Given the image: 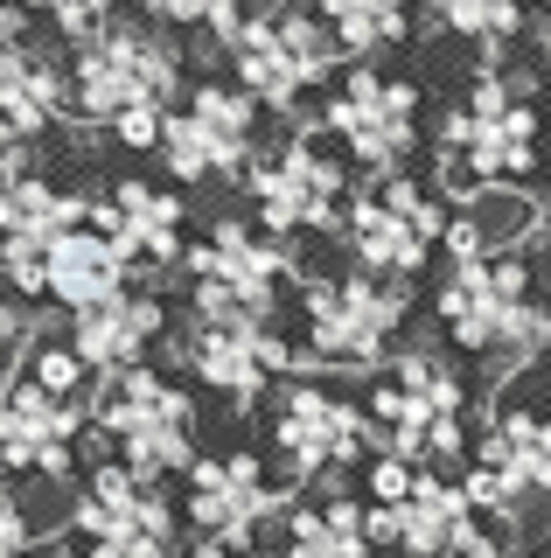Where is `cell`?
I'll return each instance as SVG.
<instances>
[{
  "label": "cell",
  "instance_id": "6da1fadb",
  "mask_svg": "<svg viewBox=\"0 0 551 558\" xmlns=\"http://www.w3.org/2000/svg\"><path fill=\"white\" fill-rule=\"evenodd\" d=\"M440 328L481 363H530L551 349V307L538 301V266L524 252L510 258H475L440 279Z\"/></svg>",
  "mask_w": 551,
  "mask_h": 558
},
{
  "label": "cell",
  "instance_id": "7a4b0ae2",
  "mask_svg": "<svg viewBox=\"0 0 551 558\" xmlns=\"http://www.w3.org/2000/svg\"><path fill=\"white\" fill-rule=\"evenodd\" d=\"M440 154L454 196L461 189H524L544 168V119L524 98V84H510V70H481L475 92L446 112Z\"/></svg>",
  "mask_w": 551,
  "mask_h": 558
},
{
  "label": "cell",
  "instance_id": "3957f363",
  "mask_svg": "<svg viewBox=\"0 0 551 558\" xmlns=\"http://www.w3.org/2000/svg\"><path fill=\"white\" fill-rule=\"evenodd\" d=\"M91 440L119 453V468H133L140 482L161 488L168 475L196 468V405L182 384H168L161 371H126L106 377L91 398Z\"/></svg>",
  "mask_w": 551,
  "mask_h": 558
},
{
  "label": "cell",
  "instance_id": "277c9868",
  "mask_svg": "<svg viewBox=\"0 0 551 558\" xmlns=\"http://www.w3.org/2000/svg\"><path fill=\"white\" fill-rule=\"evenodd\" d=\"M182 98V49L147 22H112L71 63V112L91 126H119L133 112H175Z\"/></svg>",
  "mask_w": 551,
  "mask_h": 558
},
{
  "label": "cell",
  "instance_id": "5b68a950",
  "mask_svg": "<svg viewBox=\"0 0 551 558\" xmlns=\"http://www.w3.org/2000/svg\"><path fill=\"white\" fill-rule=\"evenodd\" d=\"M461 412H468V384L440 349H405L399 371L370 391V418L391 440L384 453H399L412 468H433V475H446V461H461V447H468Z\"/></svg>",
  "mask_w": 551,
  "mask_h": 558
},
{
  "label": "cell",
  "instance_id": "8992f818",
  "mask_svg": "<svg viewBox=\"0 0 551 558\" xmlns=\"http://www.w3.org/2000/svg\"><path fill=\"white\" fill-rule=\"evenodd\" d=\"M223 57H231V84H245L258 105L286 112V105H301L315 84H329V70L350 57V49L335 43V28L321 22L315 8H266L223 43Z\"/></svg>",
  "mask_w": 551,
  "mask_h": 558
},
{
  "label": "cell",
  "instance_id": "52a82bcc",
  "mask_svg": "<svg viewBox=\"0 0 551 558\" xmlns=\"http://www.w3.org/2000/svg\"><path fill=\"white\" fill-rule=\"evenodd\" d=\"M405 279L377 272H342V279H307L301 287V322H307V356L329 371H370L405 328Z\"/></svg>",
  "mask_w": 551,
  "mask_h": 558
},
{
  "label": "cell",
  "instance_id": "ba28073f",
  "mask_svg": "<svg viewBox=\"0 0 551 558\" xmlns=\"http://www.w3.org/2000/svg\"><path fill=\"white\" fill-rule=\"evenodd\" d=\"M188 279H196V322H223V314H252V322H272L286 279H294V252L280 238L252 231V223L223 217L210 223V238L188 244Z\"/></svg>",
  "mask_w": 551,
  "mask_h": 558
},
{
  "label": "cell",
  "instance_id": "9c48e42d",
  "mask_svg": "<svg viewBox=\"0 0 551 558\" xmlns=\"http://www.w3.org/2000/svg\"><path fill=\"white\" fill-rule=\"evenodd\" d=\"M446 217H454V203H440L426 182H412V174H384V182L356 189L342 238H350L356 272L412 279L426 258H433V244H446Z\"/></svg>",
  "mask_w": 551,
  "mask_h": 558
},
{
  "label": "cell",
  "instance_id": "30bf717a",
  "mask_svg": "<svg viewBox=\"0 0 551 558\" xmlns=\"http://www.w3.org/2000/svg\"><path fill=\"white\" fill-rule=\"evenodd\" d=\"M350 174L329 147H321V126L294 133L272 161L252 168V209H258V231L266 238H301V231H342L350 223Z\"/></svg>",
  "mask_w": 551,
  "mask_h": 558
},
{
  "label": "cell",
  "instance_id": "8fae6325",
  "mask_svg": "<svg viewBox=\"0 0 551 558\" xmlns=\"http://www.w3.org/2000/svg\"><path fill=\"white\" fill-rule=\"evenodd\" d=\"M71 531L91 558H175V502L133 468L98 461L71 502Z\"/></svg>",
  "mask_w": 551,
  "mask_h": 558
},
{
  "label": "cell",
  "instance_id": "7c38bea8",
  "mask_svg": "<svg viewBox=\"0 0 551 558\" xmlns=\"http://www.w3.org/2000/svg\"><path fill=\"white\" fill-rule=\"evenodd\" d=\"M329 133L342 140V154H350L370 182L405 174V154L419 147V84L356 63L329 98Z\"/></svg>",
  "mask_w": 551,
  "mask_h": 558
},
{
  "label": "cell",
  "instance_id": "4fadbf2b",
  "mask_svg": "<svg viewBox=\"0 0 551 558\" xmlns=\"http://www.w3.org/2000/svg\"><path fill=\"white\" fill-rule=\"evenodd\" d=\"M258 147V98L245 84H196L188 105L168 112L161 161L175 168V182H217V174L245 168Z\"/></svg>",
  "mask_w": 551,
  "mask_h": 558
},
{
  "label": "cell",
  "instance_id": "5bb4252c",
  "mask_svg": "<svg viewBox=\"0 0 551 558\" xmlns=\"http://www.w3.org/2000/svg\"><path fill=\"white\" fill-rule=\"evenodd\" d=\"M272 447H280L286 475L321 482V475H335V468L364 461L370 412H356L329 384H280V398H272Z\"/></svg>",
  "mask_w": 551,
  "mask_h": 558
},
{
  "label": "cell",
  "instance_id": "9a60e30c",
  "mask_svg": "<svg viewBox=\"0 0 551 558\" xmlns=\"http://www.w3.org/2000/svg\"><path fill=\"white\" fill-rule=\"evenodd\" d=\"M461 482H468L475 517H510L530 496H551V412L503 405L489 418V433L475 447V468Z\"/></svg>",
  "mask_w": 551,
  "mask_h": 558
},
{
  "label": "cell",
  "instance_id": "2e32d148",
  "mask_svg": "<svg viewBox=\"0 0 551 558\" xmlns=\"http://www.w3.org/2000/svg\"><path fill=\"white\" fill-rule=\"evenodd\" d=\"M91 196L42 182V174H14L0 182V272L14 293H42L49 287V252L71 231H84Z\"/></svg>",
  "mask_w": 551,
  "mask_h": 558
},
{
  "label": "cell",
  "instance_id": "e0dca14e",
  "mask_svg": "<svg viewBox=\"0 0 551 558\" xmlns=\"http://www.w3.org/2000/svg\"><path fill=\"white\" fill-rule=\"evenodd\" d=\"M188 523L203 531V545H223V551H245L266 517L286 510V488L266 482L258 453H217V461H196L188 468V496H182Z\"/></svg>",
  "mask_w": 551,
  "mask_h": 558
},
{
  "label": "cell",
  "instance_id": "ac0fdd59",
  "mask_svg": "<svg viewBox=\"0 0 551 558\" xmlns=\"http://www.w3.org/2000/svg\"><path fill=\"white\" fill-rule=\"evenodd\" d=\"M84 426H91V418H84L77 405H63V398L42 391L28 371H14L8 384H0V475L63 482Z\"/></svg>",
  "mask_w": 551,
  "mask_h": 558
},
{
  "label": "cell",
  "instance_id": "d6986e66",
  "mask_svg": "<svg viewBox=\"0 0 551 558\" xmlns=\"http://www.w3.org/2000/svg\"><path fill=\"white\" fill-rule=\"evenodd\" d=\"M294 363V349L272 322H252V314H223V322H196L188 328V371H196L210 391H223L231 405H258L272 377Z\"/></svg>",
  "mask_w": 551,
  "mask_h": 558
},
{
  "label": "cell",
  "instance_id": "ffe728a7",
  "mask_svg": "<svg viewBox=\"0 0 551 558\" xmlns=\"http://www.w3.org/2000/svg\"><path fill=\"white\" fill-rule=\"evenodd\" d=\"M475 531H481V517L468 502V482L433 475V468H419V488L405 502H391V510L370 502V537L377 545H399L412 558H454Z\"/></svg>",
  "mask_w": 551,
  "mask_h": 558
},
{
  "label": "cell",
  "instance_id": "44dd1931",
  "mask_svg": "<svg viewBox=\"0 0 551 558\" xmlns=\"http://www.w3.org/2000/svg\"><path fill=\"white\" fill-rule=\"evenodd\" d=\"M91 223L98 238L119 244L126 266H175L182 252V196L154 182H112V196H91Z\"/></svg>",
  "mask_w": 551,
  "mask_h": 558
},
{
  "label": "cell",
  "instance_id": "7402d4cb",
  "mask_svg": "<svg viewBox=\"0 0 551 558\" xmlns=\"http://www.w3.org/2000/svg\"><path fill=\"white\" fill-rule=\"evenodd\" d=\"M71 112V70L28 43H0V154L28 147Z\"/></svg>",
  "mask_w": 551,
  "mask_h": 558
},
{
  "label": "cell",
  "instance_id": "603a6c76",
  "mask_svg": "<svg viewBox=\"0 0 551 558\" xmlns=\"http://www.w3.org/2000/svg\"><path fill=\"white\" fill-rule=\"evenodd\" d=\"M530 231H538V203H530V189H461L454 217H446V258H454V266L510 258Z\"/></svg>",
  "mask_w": 551,
  "mask_h": 558
},
{
  "label": "cell",
  "instance_id": "cb8c5ba5",
  "mask_svg": "<svg viewBox=\"0 0 551 558\" xmlns=\"http://www.w3.org/2000/svg\"><path fill=\"white\" fill-rule=\"evenodd\" d=\"M161 328H168V307L154 301V293H126V301H112L98 314H77L71 349L98 377H126V371H140V356L154 349Z\"/></svg>",
  "mask_w": 551,
  "mask_h": 558
},
{
  "label": "cell",
  "instance_id": "d4e9b609",
  "mask_svg": "<svg viewBox=\"0 0 551 558\" xmlns=\"http://www.w3.org/2000/svg\"><path fill=\"white\" fill-rule=\"evenodd\" d=\"M126 258H119V244L112 238H98V231H71L49 252V301L57 307H71V314H98V307H112V301H126Z\"/></svg>",
  "mask_w": 551,
  "mask_h": 558
},
{
  "label": "cell",
  "instance_id": "484cf974",
  "mask_svg": "<svg viewBox=\"0 0 551 558\" xmlns=\"http://www.w3.org/2000/svg\"><path fill=\"white\" fill-rule=\"evenodd\" d=\"M370 510H356L350 496L307 502V510H286V545L280 558H370Z\"/></svg>",
  "mask_w": 551,
  "mask_h": 558
},
{
  "label": "cell",
  "instance_id": "4316f807",
  "mask_svg": "<svg viewBox=\"0 0 551 558\" xmlns=\"http://www.w3.org/2000/svg\"><path fill=\"white\" fill-rule=\"evenodd\" d=\"M315 14L335 28V43L350 49V57H377V49L405 43L412 0H315Z\"/></svg>",
  "mask_w": 551,
  "mask_h": 558
},
{
  "label": "cell",
  "instance_id": "83f0119b",
  "mask_svg": "<svg viewBox=\"0 0 551 558\" xmlns=\"http://www.w3.org/2000/svg\"><path fill=\"white\" fill-rule=\"evenodd\" d=\"M433 22L446 35H475V43H510L524 28V0H433Z\"/></svg>",
  "mask_w": 551,
  "mask_h": 558
},
{
  "label": "cell",
  "instance_id": "f1b7e54d",
  "mask_svg": "<svg viewBox=\"0 0 551 558\" xmlns=\"http://www.w3.org/2000/svg\"><path fill=\"white\" fill-rule=\"evenodd\" d=\"M140 8L154 22H168V28H210L217 43H231V35L252 22L245 0H140Z\"/></svg>",
  "mask_w": 551,
  "mask_h": 558
},
{
  "label": "cell",
  "instance_id": "f546056e",
  "mask_svg": "<svg viewBox=\"0 0 551 558\" xmlns=\"http://www.w3.org/2000/svg\"><path fill=\"white\" fill-rule=\"evenodd\" d=\"M28 377H36V384H42V391H57V398H63V405H77V398H84V391H91V377H98V371H91V363H84V356H77V349H71V342H42V349H36V356H28Z\"/></svg>",
  "mask_w": 551,
  "mask_h": 558
},
{
  "label": "cell",
  "instance_id": "4dcf8cb0",
  "mask_svg": "<svg viewBox=\"0 0 551 558\" xmlns=\"http://www.w3.org/2000/svg\"><path fill=\"white\" fill-rule=\"evenodd\" d=\"M0 558H36V531L22 523V502L8 496V482H0Z\"/></svg>",
  "mask_w": 551,
  "mask_h": 558
},
{
  "label": "cell",
  "instance_id": "1f68e13d",
  "mask_svg": "<svg viewBox=\"0 0 551 558\" xmlns=\"http://www.w3.org/2000/svg\"><path fill=\"white\" fill-rule=\"evenodd\" d=\"M454 558H530V551H510V545H503V537H489V531H475V537H468V545H461Z\"/></svg>",
  "mask_w": 551,
  "mask_h": 558
},
{
  "label": "cell",
  "instance_id": "d6a6232c",
  "mask_svg": "<svg viewBox=\"0 0 551 558\" xmlns=\"http://www.w3.org/2000/svg\"><path fill=\"white\" fill-rule=\"evenodd\" d=\"M14 342H22V307L0 293V349H14Z\"/></svg>",
  "mask_w": 551,
  "mask_h": 558
},
{
  "label": "cell",
  "instance_id": "836d02e7",
  "mask_svg": "<svg viewBox=\"0 0 551 558\" xmlns=\"http://www.w3.org/2000/svg\"><path fill=\"white\" fill-rule=\"evenodd\" d=\"M188 558H237V551H223V545H196Z\"/></svg>",
  "mask_w": 551,
  "mask_h": 558
},
{
  "label": "cell",
  "instance_id": "e575fe53",
  "mask_svg": "<svg viewBox=\"0 0 551 558\" xmlns=\"http://www.w3.org/2000/svg\"><path fill=\"white\" fill-rule=\"evenodd\" d=\"M8 8H28V0H0V14H8Z\"/></svg>",
  "mask_w": 551,
  "mask_h": 558
},
{
  "label": "cell",
  "instance_id": "d590c367",
  "mask_svg": "<svg viewBox=\"0 0 551 558\" xmlns=\"http://www.w3.org/2000/svg\"><path fill=\"white\" fill-rule=\"evenodd\" d=\"M28 8H36V0H28Z\"/></svg>",
  "mask_w": 551,
  "mask_h": 558
},
{
  "label": "cell",
  "instance_id": "8d00e7d4",
  "mask_svg": "<svg viewBox=\"0 0 551 558\" xmlns=\"http://www.w3.org/2000/svg\"><path fill=\"white\" fill-rule=\"evenodd\" d=\"M544 8H551V0H544Z\"/></svg>",
  "mask_w": 551,
  "mask_h": 558
}]
</instances>
